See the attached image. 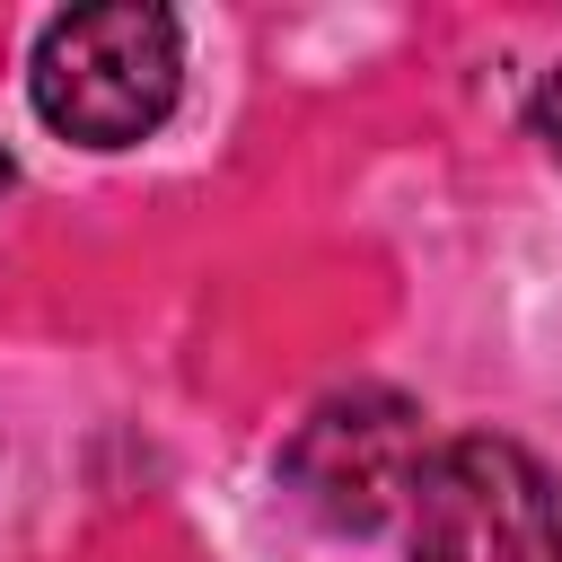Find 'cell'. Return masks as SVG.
<instances>
[{
    "instance_id": "277c9868",
    "label": "cell",
    "mask_w": 562,
    "mask_h": 562,
    "mask_svg": "<svg viewBox=\"0 0 562 562\" xmlns=\"http://www.w3.org/2000/svg\"><path fill=\"white\" fill-rule=\"evenodd\" d=\"M536 140H544V149L562 158V70H553V79L536 88Z\"/></svg>"
},
{
    "instance_id": "5b68a950",
    "label": "cell",
    "mask_w": 562,
    "mask_h": 562,
    "mask_svg": "<svg viewBox=\"0 0 562 562\" xmlns=\"http://www.w3.org/2000/svg\"><path fill=\"white\" fill-rule=\"evenodd\" d=\"M9 184H18V167H9V149H0V193H9Z\"/></svg>"
},
{
    "instance_id": "6da1fadb",
    "label": "cell",
    "mask_w": 562,
    "mask_h": 562,
    "mask_svg": "<svg viewBox=\"0 0 562 562\" xmlns=\"http://www.w3.org/2000/svg\"><path fill=\"white\" fill-rule=\"evenodd\" d=\"M35 114L79 149H132L176 114L184 88V26L140 0L70 9L35 35Z\"/></svg>"
},
{
    "instance_id": "3957f363",
    "label": "cell",
    "mask_w": 562,
    "mask_h": 562,
    "mask_svg": "<svg viewBox=\"0 0 562 562\" xmlns=\"http://www.w3.org/2000/svg\"><path fill=\"white\" fill-rule=\"evenodd\" d=\"M422 465H430L422 404L395 386H334L325 404H307V422L281 448L290 501L334 536H378L386 518H404Z\"/></svg>"
},
{
    "instance_id": "7a4b0ae2",
    "label": "cell",
    "mask_w": 562,
    "mask_h": 562,
    "mask_svg": "<svg viewBox=\"0 0 562 562\" xmlns=\"http://www.w3.org/2000/svg\"><path fill=\"white\" fill-rule=\"evenodd\" d=\"M413 562H562V483L536 448L501 430H465L430 448L422 492L404 509Z\"/></svg>"
}]
</instances>
